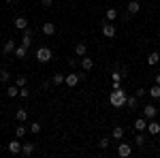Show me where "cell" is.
<instances>
[{
    "label": "cell",
    "instance_id": "39",
    "mask_svg": "<svg viewBox=\"0 0 160 158\" xmlns=\"http://www.w3.org/2000/svg\"><path fill=\"white\" fill-rule=\"evenodd\" d=\"M4 2H15V0H4Z\"/></svg>",
    "mask_w": 160,
    "mask_h": 158
},
{
    "label": "cell",
    "instance_id": "23",
    "mask_svg": "<svg viewBox=\"0 0 160 158\" xmlns=\"http://www.w3.org/2000/svg\"><path fill=\"white\" fill-rule=\"evenodd\" d=\"M15 85H17V88H24V85H28V77H26V75H19V77L15 79Z\"/></svg>",
    "mask_w": 160,
    "mask_h": 158
},
{
    "label": "cell",
    "instance_id": "35",
    "mask_svg": "<svg viewBox=\"0 0 160 158\" xmlns=\"http://www.w3.org/2000/svg\"><path fill=\"white\" fill-rule=\"evenodd\" d=\"M19 96H22V98H28V96H30V90H28L26 85H24V88H19Z\"/></svg>",
    "mask_w": 160,
    "mask_h": 158
},
{
    "label": "cell",
    "instance_id": "15",
    "mask_svg": "<svg viewBox=\"0 0 160 158\" xmlns=\"http://www.w3.org/2000/svg\"><path fill=\"white\" fill-rule=\"evenodd\" d=\"M86 51H88V45H86V43H77V45H75V56L83 58V56H86Z\"/></svg>",
    "mask_w": 160,
    "mask_h": 158
},
{
    "label": "cell",
    "instance_id": "14",
    "mask_svg": "<svg viewBox=\"0 0 160 158\" xmlns=\"http://www.w3.org/2000/svg\"><path fill=\"white\" fill-rule=\"evenodd\" d=\"M34 150H37L34 143H24V145H22V154H24V156H32Z\"/></svg>",
    "mask_w": 160,
    "mask_h": 158
},
{
    "label": "cell",
    "instance_id": "22",
    "mask_svg": "<svg viewBox=\"0 0 160 158\" xmlns=\"http://www.w3.org/2000/svg\"><path fill=\"white\" fill-rule=\"evenodd\" d=\"M7 96H19V88H17V85H9V88H7Z\"/></svg>",
    "mask_w": 160,
    "mask_h": 158
},
{
    "label": "cell",
    "instance_id": "4",
    "mask_svg": "<svg viewBox=\"0 0 160 158\" xmlns=\"http://www.w3.org/2000/svg\"><path fill=\"white\" fill-rule=\"evenodd\" d=\"M158 115V109L154 107V105H145L143 107V118H148V120H154Z\"/></svg>",
    "mask_w": 160,
    "mask_h": 158
},
{
    "label": "cell",
    "instance_id": "8",
    "mask_svg": "<svg viewBox=\"0 0 160 158\" xmlns=\"http://www.w3.org/2000/svg\"><path fill=\"white\" fill-rule=\"evenodd\" d=\"M22 145H24V143H22L19 139H13V141H9V152H11V154H22Z\"/></svg>",
    "mask_w": 160,
    "mask_h": 158
},
{
    "label": "cell",
    "instance_id": "3",
    "mask_svg": "<svg viewBox=\"0 0 160 158\" xmlns=\"http://www.w3.org/2000/svg\"><path fill=\"white\" fill-rule=\"evenodd\" d=\"M115 32H118V30H115L113 22H105V24H102V34H105L107 38H113V37H115Z\"/></svg>",
    "mask_w": 160,
    "mask_h": 158
},
{
    "label": "cell",
    "instance_id": "37",
    "mask_svg": "<svg viewBox=\"0 0 160 158\" xmlns=\"http://www.w3.org/2000/svg\"><path fill=\"white\" fill-rule=\"evenodd\" d=\"M41 4H43V7H51V4H53V0H41Z\"/></svg>",
    "mask_w": 160,
    "mask_h": 158
},
{
    "label": "cell",
    "instance_id": "36",
    "mask_svg": "<svg viewBox=\"0 0 160 158\" xmlns=\"http://www.w3.org/2000/svg\"><path fill=\"white\" fill-rule=\"evenodd\" d=\"M145 94H148V90H143V88H139V90H137V92H135V96L139 98V100H141V98L145 96Z\"/></svg>",
    "mask_w": 160,
    "mask_h": 158
},
{
    "label": "cell",
    "instance_id": "26",
    "mask_svg": "<svg viewBox=\"0 0 160 158\" xmlns=\"http://www.w3.org/2000/svg\"><path fill=\"white\" fill-rule=\"evenodd\" d=\"M122 77H124V75L120 73L118 69H113V71H111V81H122Z\"/></svg>",
    "mask_w": 160,
    "mask_h": 158
},
{
    "label": "cell",
    "instance_id": "16",
    "mask_svg": "<svg viewBox=\"0 0 160 158\" xmlns=\"http://www.w3.org/2000/svg\"><path fill=\"white\" fill-rule=\"evenodd\" d=\"M92 66H94V60H92V58H86V56H83V58H81V69H83V71H92Z\"/></svg>",
    "mask_w": 160,
    "mask_h": 158
},
{
    "label": "cell",
    "instance_id": "31",
    "mask_svg": "<svg viewBox=\"0 0 160 158\" xmlns=\"http://www.w3.org/2000/svg\"><path fill=\"white\" fill-rule=\"evenodd\" d=\"M30 133H34V135L41 133V124H38V122H32V124H30Z\"/></svg>",
    "mask_w": 160,
    "mask_h": 158
},
{
    "label": "cell",
    "instance_id": "40",
    "mask_svg": "<svg viewBox=\"0 0 160 158\" xmlns=\"http://www.w3.org/2000/svg\"><path fill=\"white\" fill-rule=\"evenodd\" d=\"M0 84H2V79H0Z\"/></svg>",
    "mask_w": 160,
    "mask_h": 158
},
{
    "label": "cell",
    "instance_id": "28",
    "mask_svg": "<svg viewBox=\"0 0 160 158\" xmlns=\"http://www.w3.org/2000/svg\"><path fill=\"white\" fill-rule=\"evenodd\" d=\"M124 137V128L122 126H115V128H113V139H122Z\"/></svg>",
    "mask_w": 160,
    "mask_h": 158
},
{
    "label": "cell",
    "instance_id": "19",
    "mask_svg": "<svg viewBox=\"0 0 160 158\" xmlns=\"http://www.w3.org/2000/svg\"><path fill=\"white\" fill-rule=\"evenodd\" d=\"M148 130H149L152 135H158V133H160V124H158V122H154V120L148 122Z\"/></svg>",
    "mask_w": 160,
    "mask_h": 158
},
{
    "label": "cell",
    "instance_id": "17",
    "mask_svg": "<svg viewBox=\"0 0 160 158\" xmlns=\"http://www.w3.org/2000/svg\"><path fill=\"white\" fill-rule=\"evenodd\" d=\"M126 107H128V109H137V107H139V98H137L135 94L128 96V98H126Z\"/></svg>",
    "mask_w": 160,
    "mask_h": 158
},
{
    "label": "cell",
    "instance_id": "1",
    "mask_svg": "<svg viewBox=\"0 0 160 158\" xmlns=\"http://www.w3.org/2000/svg\"><path fill=\"white\" fill-rule=\"evenodd\" d=\"M126 92H124L122 88H118V90H113V92H109V105L111 107H115V109H118V107H124V105H126Z\"/></svg>",
    "mask_w": 160,
    "mask_h": 158
},
{
    "label": "cell",
    "instance_id": "21",
    "mask_svg": "<svg viewBox=\"0 0 160 158\" xmlns=\"http://www.w3.org/2000/svg\"><path fill=\"white\" fill-rule=\"evenodd\" d=\"M148 94H149L152 98H160V85H158V84H154V85H152V88L148 90Z\"/></svg>",
    "mask_w": 160,
    "mask_h": 158
},
{
    "label": "cell",
    "instance_id": "13",
    "mask_svg": "<svg viewBox=\"0 0 160 158\" xmlns=\"http://www.w3.org/2000/svg\"><path fill=\"white\" fill-rule=\"evenodd\" d=\"M148 128V118H139V120L135 122V130L137 133H143Z\"/></svg>",
    "mask_w": 160,
    "mask_h": 158
},
{
    "label": "cell",
    "instance_id": "7",
    "mask_svg": "<svg viewBox=\"0 0 160 158\" xmlns=\"http://www.w3.org/2000/svg\"><path fill=\"white\" fill-rule=\"evenodd\" d=\"M13 56L17 58V60H26V56H28V47H24L22 43L15 47V51H13Z\"/></svg>",
    "mask_w": 160,
    "mask_h": 158
},
{
    "label": "cell",
    "instance_id": "2",
    "mask_svg": "<svg viewBox=\"0 0 160 158\" xmlns=\"http://www.w3.org/2000/svg\"><path fill=\"white\" fill-rule=\"evenodd\" d=\"M51 56H53V54H51V49H49V47H38V49H37V60L41 62V64L49 62V60H51Z\"/></svg>",
    "mask_w": 160,
    "mask_h": 158
},
{
    "label": "cell",
    "instance_id": "25",
    "mask_svg": "<svg viewBox=\"0 0 160 158\" xmlns=\"http://www.w3.org/2000/svg\"><path fill=\"white\" fill-rule=\"evenodd\" d=\"M0 79H2V84H7V81L11 79V73H9L7 69H0Z\"/></svg>",
    "mask_w": 160,
    "mask_h": 158
},
{
    "label": "cell",
    "instance_id": "29",
    "mask_svg": "<svg viewBox=\"0 0 160 158\" xmlns=\"http://www.w3.org/2000/svg\"><path fill=\"white\" fill-rule=\"evenodd\" d=\"M19 43H22V45H24V47H30V45H32V37H30V34H24V37H22V41H19Z\"/></svg>",
    "mask_w": 160,
    "mask_h": 158
},
{
    "label": "cell",
    "instance_id": "6",
    "mask_svg": "<svg viewBox=\"0 0 160 158\" xmlns=\"http://www.w3.org/2000/svg\"><path fill=\"white\" fill-rule=\"evenodd\" d=\"M130 154H132V147L128 145V143H120V145H118V156L128 158Z\"/></svg>",
    "mask_w": 160,
    "mask_h": 158
},
{
    "label": "cell",
    "instance_id": "12",
    "mask_svg": "<svg viewBox=\"0 0 160 158\" xmlns=\"http://www.w3.org/2000/svg\"><path fill=\"white\" fill-rule=\"evenodd\" d=\"M43 34H47V37H53V34H56V24H51V22H45V24H43Z\"/></svg>",
    "mask_w": 160,
    "mask_h": 158
},
{
    "label": "cell",
    "instance_id": "24",
    "mask_svg": "<svg viewBox=\"0 0 160 158\" xmlns=\"http://www.w3.org/2000/svg\"><path fill=\"white\" fill-rule=\"evenodd\" d=\"M15 118H17L19 122H26V120H28V111H26V109H17Z\"/></svg>",
    "mask_w": 160,
    "mask_h": 158
},
{
    "label": "cell",
    "instance_id": "33",
    "mask_svg": "<svg viewBox=\"0 0 160 158\" xmlns=\"http://www.w3.org/2000/svg\"><path fill=\"white\" fill-rule=\"evenodd\" d=\"M135 143H137L139 147H143V145H145V139H143V135H137V137H135Z\"/></svg>",
    "mask_w": 160,
    "mask_h": 158
},
{
    "label": "cell",
    "instance_id": "18",
    "mask_svg": "<svg viewBox=\"0 0 160 158\" xmlns=\"http://www.w3.org/2000/svg\"><path fill=\"white\" fill-rule=\"evenodd\" d=\"M105 19H107V22H115V19H118V11H115L113 7H109L107 13H105Z\"/></svg>",
    "mask_w": 160,
    "mask_h": 158
},
{
    "label": "cell",
    "instance_id": "9",
    "mask_svg": "<svg viewBox=\"0 0 160 158\" xmlns=\"http://www.w3.org/2000/svg\"><path fill=\"white\" fill-rule=\"evenodd\" d=\"M126 9H128V13H130V15H135V13L141 11V2H139V0H130V2L126 4Z\"/></svg>",
    "mask_w": 160,
    "mask_h": 158
},
{
    "label": "cell",
    "instance_id": "20",
    "mask_svg": "<svg viewBox=\"0 0 160 158\" xmlns=\"http://www.w3.org/2000/svg\"><path fill=\"white\" fill-rule=\"evenodd\" d=\"M148 62L152 64V66H156V64L160 62V54H158V51H152V54L148 56Z\"/></svg>",
    "mask_w": 160,
    "mask_h": 158
},
{
    "label": "cell",
    "instance_id": "34",
    "mask_svg": "<svg viewBox=\"0 0 160 158\" xmlns=\"http://www.w3.org/2000/svg\"><path fill=\"white\" fill-rule=\"evenodd\" d=\"M115 69H118V71H120V73H122L124 77H126V75H128V66H126V64H118V66H115Z\"/></svg>",
    "mask_w": 160,
    "mask_h": 158
},
{
    "label": "cell",
    "instance_id": "32",
    "mask_svg": "<svg viewBox=\"0 0 160 158\" xmlns=\"http://www.w3.org/2000/svg\"><path fill=\"white\" fill-rule=\"evenodd\" d=\"M98 147L100 150H107V147H109V137H102V139L98 141Z\"/></svg>",
    "mask_w": 160,
    "mask_h": 158
},
{
    "label": "cell",
    "instance_id": "10",
    "mask_svg": "<svg viewBox=\"0 0 160 158\" xmlns=\"http://www.w3.org/2000/svg\"><path fill=\"white\" fill-rule=\"evenodd\" d=\"M15 47H17L15 38H9V41L4 43V47H2V51H4V56H9V54H13V51H15Z\"/></svg>",
    "mask_w": 160,
    "mask_h": 158
},
{
    "label": "cell",
    "instance_id": "11",
    "mask_svg": "<svg viewBox=\"0 0 160 158\" xmlns=\"http://www.w3.org/2000/svg\"><path fill=\"white\" fill-rule=\"evenodd\" d=\"M13 24H15V28H17V30H22V32H24L26 28H28V19L19 15V17H15V22H13Z\"/></svg>",
    "mask_w": 160,
    "mask_h": 158
},
{
    "label": "cell",
    "instance_id": "5",
    "mask_svg": "<svg viewBox=\"0 0 160 158\" xmlns=\"http://www.w3.org/2000/svg\"><path fill=\"white\" fill-rule=\"evenodd\" d=\"M81 81V77H79V73H71V75H66V79H64V84L68 85V88H75V85Z\"/></svg>",
    "mask_w": 160,
    "mask_h": 158
},
{
    "label": "cell",
    "instance_id": "30",
    "mask_svg": "<svg viewBox=\"0 0 160 158\" xmlns=\"http://www.w3.org/2000/svg\"><path fill=\"white\" fill-rule=\"evenodd\" d=\"M64 79H66V75H53V77H51V81H53L56 85L64 84Z\"/></svg>",
    "mask_w": 160,
    "mask_h": 158
},
{
    "label": "cell",
    "instance_id": "27",
    "mask_svg": "<svg viewBox=\"0 0 160 158\" xmlns=\"http://www.w3.org/2000/svg\"><path fill=\"white\" fill-rule=\"evenodd\" d=\"M26 133H28V128H26V126H17V128H15V137H17V139H22Z\"/></svg>",
    "mask_w": 160,
    "mask_h": 158
},
{
    "label": "cell",
    "instance_id": "38",
    "mask_svg": "<svg viewBox=\"0 0 160 158\" xmlns=\"http://www.w3.org/2000/svg\"><path fill=\"white\" fill-rule=\"evenodd\" d=\"M156 84H158V85H160V75H156Z\"/></svg>",
    "mask_w": 160,
    "mask_h": 158
}]
</instances>
